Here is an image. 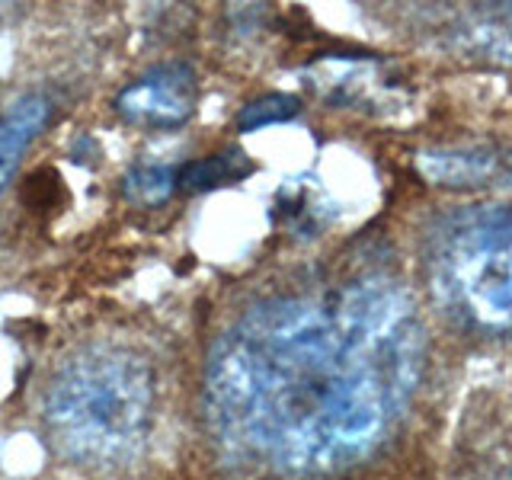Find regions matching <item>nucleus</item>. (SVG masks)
I'll return each mask as SVG.
<instances>
[{"label": "nucleus", "instance_id": "obj_1", "mask_svg": "<svg viewBox=\"0 0 512 480\" xmlns=\"http://www.w3.org/2000/svg\"><path fill=\"white\" fill-rule=\"evenodd\" d=\"M423 368V317L388 276L276 295L240 314L208 352V426L247 464L330 474L391 436Z\"/></svg>", "mask_w": 512, "mask_h": 480}, {"label": "nucleus", "instance_id": "obj_2", "mask_svg": "<svg viewBox=\"0 0 512 480\" xmlns=\"http://www.w3.org/2000/svg\"><path fill=\"white\" fill-rule=\"evenodd\" d=\"M157 378L138 349L90 343L64 359L42 397L45 436L80 468H116L141 452L154 426Z\"/></svg>", "mask_w": 512, "mask_h": 480}, {"label": "nucleus", "instance_id": "obj_3", "mask_svg": "<svg viewBox=\"0 0 512 480\" xmlns=\"http://www.w3.org/2000/svg\"><path fill=\"white\" fill-rule=\"evenodd\" d=\"M423 266L439 308L461 327L512 333V208L484 205L445 218Z\"/></svg>", "mask_w": 512, "mask_h": 480}, {"label": "nucleus", "instance_id": "obj_4", "mask_svg": "<svg viewBox=\"0 0 512 480\" xmlns=\"http://www.w3.org/2000/svg\"><path fill=\"white\" fill-rule=\"evenodd\" d=\"M199 103V77L186 61H164L138 74L132 84H125L112 109L116 116L135 128L167 132L192 119Z\"/></svg>", "mask_w": 512, "mask_h": 480}, {"label": "nucleus", "instance_id": "obj_5", "mask_svg": "<svg viewBox=\"0 0 512 480\" xmlns=\"http://www.w3.org/2000/svg\"><path fill=\"white\" fill-rule=\"evenodd\" d=\"M52 109V96L32 90L0 112V192L13 180L29 144L42 135V128L52 119Z\"/></svg>", "mask_w": 512, "mask_h": 480}, {"label": "nucleus", "instance_id": "obj_6", "mask_svg": "<svg viewBox=\"0 0 512 480\" xmlns=\"http://www.w3.org/2000/svg\"><path fill=\"white\" fill-rule=\"evenodd\" d=\"M420 170L442 186H493L503 176H512V157L487 148L423 151Z\"/></svg>", "mask_w": 512, "mask_h": 480}, {"label": "nucleus", "instance_id": "obj_7", "mask_svg": "<svg viewBox=\"0 0 512 480\" xmlns=\"http://www.w3.org/2000/svg\"><path fill=\"white\" fill-rule=\"evenodd\" d=\"M250 160L240 151H224V154H208L199 160H189L180 170H176V186L186 192H208L218 186H228L244 180L250 173Z\"/></svg>", "mask_w": 512, "mask_h": 480}, {"label": "nucleus", "instance_id": "obj_8", "mask_svg": "<svg viewBox=\"0 0 512 480\" xmlns=\"http://www.w3.org/2000/svg\"><path fill=\"white\" fill-rule=\"evenodd\" d=\"M173 189H176V167H167V164H138L128 170L122 180L125 199L141 208L164 205Z\"/></svg>", "mask_w": 512, "mask_h": 480}, {"label": "nucleus", "instance_id": "obj_9", "mask_svg": "<svg viewBox=\"0 0 512 480\" xmlns=\"http://www.w3.org/2000/svg\"><path fill=\"white\" fill-rule=\"evenodd\" d=\"M301 103L295 96H285V93H269L260 96V100L247 103L244 109L237 112V128L240 132H256V128H266V125H279L298 116Z\"/></svg>", "mask_w": 512, "mask_h": 480}]
</instances>
